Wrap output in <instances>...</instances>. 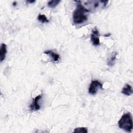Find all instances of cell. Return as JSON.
I'll use <instances>...</instances> for the list:
<instances>
[{
    "label": "cell",
    "instance_id": "1",
    "mask_svg": "<svg viewBox=\"0 0 133 133\" xmlns=\"http://www.w3.org/2000/svg\"><path fill=\"white\" fill-rule=\"evenodd\" d=\"M76 8L73 12V20L75 24H81L87 20V13L89 10L86 8L79 1H77Z\"/></svg>",
    "mask_w": 133,
    "mask_h": 133
},
{
    "label": "cell",
    "instance_id": "2",
    "mask_svg": "<svg viewBox=\"0 0 133 133\" xmlns=\"http://www.w3.org/2000/svg\"><path fill=\"white\" fill-rule=\"evenodd\" d=\"M118 125L120 128L127 132H131L133 127L131 114L129 112L123 114L118 122Z\"/></svg>",
    "mask_w": 133,
    "mask_h": 133
},
{
    "label": "cell",
    "instance_id": "3",
    "mask_svg": "<svg viewBox=\"0 0 133 133\" xmlns=\"http://www.w3.org/2000/svg\"><path fill=\"white\" fill-rule=\"evenodd\" d=\"M99 89H103L102 84L97 80L92 81L88 88V92L90 95H94Z\"/></svg>",
    "mask_w": 133,
    "mask_h": 133
},
{
    "label": "cell",
    "instance_id": "4",
    "mask_svg": "<svg viewBox=\"0 0 133 133\" xmlns=\"http://www.w3.org/2000/svg\"><path fill=\"white\" fill-rule=\"evenodd\" d=\"M99 33L96 28H95L92 30V33L90 36V39L92 44L95 46H98L100 45L99 40Z\"/></svg>",
    "mask_w": 133,
    "mask_h": 133
},
{
    "label": "cell",
    "instance_id": "5",
    "mask_svg": "<svg viewBox=\"0 0 133 133\" xmlns=\"http://www.w3.org/2000/svg\"><path fill=\"white\" fill-rule=\"evenodd\" d=\"M42 98V94L37 96L35 98L33 99V102L30 105V108L31 110L37 111L40 109V105L38 104V101Z\"/></svg>",
    "mask_w": 133,
    "mask_h": 133
},
{
    "label": "cell",
    "instance_id": "6",
    "mask_svg": "<svg viewBox=\"0 0 133 133\" xmlns=\"http://www.w3.org/2000/svg\"><path fill=\"white\" fill-rule=\"evenodd\" d=\"M44 53L50 56V57L51 58V59L55 62L58 61V60L60 58V56H59V54L52 51V50L45 51H44Z\"/></svg>",
    "mask_w": 133,
    "mask_h": 133
},
{
    "label": "cell",
    "instance_id": "7",
    "mask_svg": "<svg viewBox=\"0 0 133 133\" xmlns=\"http://www.w3.org/2000/svg\"><path fill=\"white\" fill-rule=\"evenodd\" d=\"M122 93L126 96H130L132 94V87L129 84H126L122 90Z\"/></svg>",
    "mask_w": 133,
    "mask_h": 133
},
{
    "label": "cell",
    "instance_id": "8",
    "mask_svg": "<svg viewBox=\"0 0 133 133\" xmlns=\"http://www.w3.org/2000/svg\"><path fill=\"white\" fill-rule=\"evenodd\" d=\"M7 53L6 45L5 44H2L0 48V60L2 62L6 57V54Z\"/></svg>",
    "mask_w": 133,
    "mask_h": 133
},
{
    "label": "cell",
    "instance_id": "9",
    "mask_svg": "<svg viewBox=\"0 0 133 133\" xmlns=\"http://www.w3.org/2000/svg\"><path fill=\"white\" fill-rule=\"evenodd\" d=\"M117 52H115L113 53V54L111 56L110 59L109 60V61H108V65L110 66H113L114 63H115V61L116 58V55H117Z\"/></svg>",
    "mask_w": 133,
    "mask_h": 133
},
{
    "label": "cell",
    "instance_id": "10",
    "mask_svg": "<svg viewBox=\"0 0 133 133\" xmlns=\"http://www.w3.org/2000/svg\"><path fill=\"white\" fill-rule=\"evenodd\" d=\"M38 20L42 23H47L49 22V20L47 18L46 16L43 14H39L37 17Z\"/></svg>",
    "mask_w": 133,
    "mask_h": 133
},
{
    "label": "cell",
    "instance_id": "11",
    "mask_svg": "<svg viewBox=\"0 0 133 133\" xmlns=\"http://www.w3.org/2000/svg\"><path fill=\"white\" fill-rule=\"evenodd\" d=\"M60 2V0L50 1L48 2L47 5H48V7H49L50 8H54L56 6H57L59 4Z\"/></svg>",
    "mask_w": 133,
    "mask_h": 133
},
{
    "label": "cell",
    "instance_id": "12",
    "mask_svg": "<svg viewBox=\"0 0 133 133\" xmlns=\"http://www.w3.org/2000/svg\"><path fill=\"white\" fill-rule=\"evenodd\" d=\"M88 130L86 127H78L74 129L73 132L76 133H87Z\"/></svg>",
    "mask_w": 133,
    "mask_h": 133
},
{
    "label": "cell",
    "instance_id": "13",
    "mask_svg": "<svg viewBox=\"0 0 133 133\" xmlns=\"http://www.w3.org/2000/svg\"><path fill=\"white\" fill-rule=\"evenodd\" d=\"M26 3H28L31 4V3H34L35 2V1H26Z\"/></svg>",
    "mask_w": 133,
    "mask_h": 133
},
{
    "label": "cell",
    "instance_id": "14",
    "mask_svg": "<svg viewBox=\"0 0 133 133\" xmlns=\"http://www.w3.org/2000/svg\"><path fill=\"white\" fill-rule=\"evenodd\" d=\"M12 4H13V6H15L17 5V2H14L12 3Z\"/></svg>",
    "mask_w": 133,
    "mask_h": 133
},
{
    "label": "cell",
    "instance_id": "15",
    "mask_svg": "<svg viewBox=\"0 0 133 133\" xmlns=\"http://www.w3.org/2000/svg\"><path fill=\"white\" fill-rule=\"evenodd\" d=\"M111 35V34H107V35H104V36H110Z\"/></svg>",
    "mask_w": 133,
    "mask_h": 133
}]
</instances>
